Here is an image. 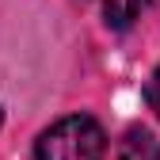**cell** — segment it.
<instances>
[{"label":"cell","mask_w":160,"mask_h":160,"mask_svg":"<svg viewBox=\"0 0 160 160\" xmlns=\"http://www.w3.org/2000/svg\"><path fill=\"white\" fill-rule=\"evenodd\" d=\"M149 8V0H103V15H107V27L111 31H130L141 12Z\"/></svg>","instance_id":"obj_3"},{"label":"cell","mask_w":160,"mask_h":160,"mask_svg":"<svg viewBox=\"0 0 160 160\" xmlns=\"http://www.w3.org/2000/svg\"><path fill=\"white\" fill-rule=\"evenodd\" d=\"M34 156L38 160H103L107 156L103 126L88 114H69L38 137Z\"/></svg>","instance_id":"obj_1"},{"label":"cell","mask_w":160,"mask_h":160,"mask_svg":"<svg viewBox=\"0 0 160 160\" xmlns=\"http://www.w3.org/2000/svg\"><path fill=\"white\" fill-rule=\"evenodd\" d=\"M145 99H149V111L160 118V69L149 76V84H145Z\"/></svg>","instance_id":"obj_4"},{"label":"cell","mask_w":160,"mask_h":160,"mask_svg":"<svg viewBox=\"0 0 160 160\" xmlns=\"http://www.w3.org/2000/svg\"><path fill=\"white\" fill-rule=\"evenodd\" d=\"M118 160H160V141L149 130L133 126V130H126L122 141H118Z\"/></svg>","instance_id":"obj_2"}]
</instances>
